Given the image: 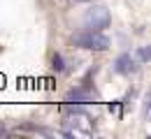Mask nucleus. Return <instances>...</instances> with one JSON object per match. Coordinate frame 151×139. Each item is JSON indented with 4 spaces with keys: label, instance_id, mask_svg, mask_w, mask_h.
Listing matches in <instances>:
<instances>
[{
    "label": "nucleus",
    "instance_id": "obj_1",
    "mask_svg": "<svg viewBox=\"0 0 151 139\" xmlns=\"http://www.w3.org/2000/svg\"><path fill=\"white\" fill-rule=\"evenodd\" d=\"M70 42H72V46L86 49V51H107L109 49V37L102 35L100 30H88V28L75 33L70 37Z\"/></svg>",
    "mask_w": 151,
    "mask_h": 139
},
{
    "label": "nucleus",
    "instance_id": "obj_2",
    "mask_svg": "<svg viewBox=\"0 0 151 139\" xmlns=\"http://www.w3.org/2000/svg\"><path fill=\"white\" fill-rule=\"evenodd\" d=\"M109 9L107 7H102V5H93L91 9H86V14H84V28H88V30H105L107 26H109Z\"/></svg>",
    "mask_w": 151,
    "mask_h": 139
},
{
    "label": "nucleus",
    "instance_id": "obj_3",
    "mask_svg": "<svg viewBox=\"0 0 151 139\" xmlns=\"http://www.w3.org/2000/svg\"><path fill=\"white\" fill-rule=\"evenodd\" d=\"M114 70H116L119 74H132V72L137 70V60L132 58L130 53H123V56H119V58H116Z\"/></svg>",
    "mask_w": 151,
    "mask_h": 139
},
{
    "label": "nucleus",
    "instance_id": "obj_4",
    "mask_svg": "<svg viewBox=\"0 0 151 139\" xmlns=\"http://www.w3.org/2000/svg\"><path fill=\"white\" fill-rule=\"evenodd\" d=\"M65 102H68V104H86V102H91V91H88L86 86L72 88V91L65 95Z\"/></svg>",
    "mask_w": 151,
    "mask_h": 139
},
{
    "label": "nucleus",
    "instance_id": "obj_5",
    "mask_svg": "<svg viewBox=\"0 0 151 139\" xmlns=\"http://www.w3.org/2000/svg\"><path fill=\"white\" fill-rule=\"evenodd\" d=\"M51 67H54L56 72H63V70H65V63H63V56H60V53H54V56H51Z\"/></svg>",
    "mask_w": 151,
    "mask_h": 139
},
{
    "label": "nucleus",
    "instance_id": "obj_6",
    "mask_svg": "<svg viewBox=\"0 0 151 139\" xmlns=\"http://www.w3.org/2000/svg\"><path fill=\"white\" fill-rule=\"evenodd\" d=\"M137 58H139V60H149V58H151V49H139Z\"/></svg>",
    "mask_w": 151,
    "mask_h": 139
},
{
    "label": "nucleus",
    "instance_id": "obj_7",
    "mask_svg": "<svg viewBox=\"0 0 151 139\" xmlns=\"http://www.w3.org/2000/svg\"><path fill=\"white\" fill-rule=\"evenodd\" d=\"M77 2H95V0H77Z\"/></svg>",
    "mask_w": 151,
    "mask_h": 139
}]
</instances>
